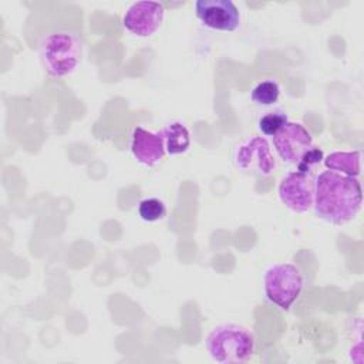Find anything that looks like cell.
Listing matches in <instances>:
<instances>
[{"label":"cell","instance_id":"cell-1","mask_svg":"<svg viewBox=\"0 0 364 364\" xmlns=\"http://www.w3.org/2000/svg\"><path fill=\"white\" fill-rule=\"evenodd\" d=\"M363 205V191L357 178L334 171H323L314 178L313 208L317 218L331 225L353 220Z\"/></svg>","mask_w":364,"mask_h":364},{"label":"cell","instance_id":"cell-2","mask_svg":"<svg viewBox=\"0 0 364 364\" xmlns=\"http://www.w3.org/2000/svg\"><path fill=\"white\" fill-rule=\"evenodd\" d=\"M205 347L216 363L240 364L255 353L253 333L240 324L225 323L213 327L205 340Z\"/></svg>","mask_w":364,"mask_h":364},{"label":"cell","instance_id":"cell-3","mask_svg":"<svg viewBox=\"0 0 364 364\" xmlns=\"http://www.w3.org/2000/svg\"><path fill=\"white\" fill-rule=\"evenodd\" d=\"M38 51L44 70L51 77H65L81 61L82 41L75 31L57 30L43 37Z\"/></svg>","mask_w":364,"mask_h":364},{"label":"cell","instance_id":"cell-4","mask_svg":"<svg viewBox=\"0 0 364 364\" xmlns=\"http://www.w3.org/2000/svg\"><path fill=\"white\" fill-rule=\"evenodd\" d=\"M263 287L270 303L289 310L303 290V276L293 263H274L264 272Z\"/></svg>","mask_w":364,"mask_h":364},{"label":"cell","instance_id":"cell-5","mask_svg":"<svg viewBox=\"0 0 364 364\" xmlns=\"http://www.w3.org/2000/svg\"><path fill=\"white\" fill-rule=\"evenodd\" d=\"M233 162L239 171L259 176L270 175L276 166L270 145L263 136H252L239 144L233 154Z\"/></svg>","mask_w":364,"mask_h":364},{"label":"cell","instance_id":"cell-6","mask_svg":"<svg viewBox=\"0 0 364 364\" xmlns=\"http://www.w3.org/2000/svg\"><path fill=\"white\" fill-rule=\"evenodd\" d=\"M282 203L296 213H304L313 208L314 178L306 171H293L283 176L279 185Z\"/></svg>","mask_w":364,"mask_h":364},{"label":"cell","instance_id":"cell-7","mask_svg":"<svg viewBox=\"0 0 364 364\" xmlns=\"http://www.w3.org/2000/svg\"><path fill=\"white\" fill-rule=\"evenodd\" d=\"M276 152L286 164L299 165L306 154L313 148L310 132L299 122L287 121L273 136Z\"/></svg>","mask_w":364,"mask_h":364},{"label":"cell","instance_id":"cell-8","mask_svg":"<svg viewBox=\"0 0 364 364\" xmlns=\"http://www.w3.org/2000/svg\"><path fill=\"white\" fill-rule=\"evenodd\" d=\"M164 16L165 9L159 1H135L127 9L122 24L138 37H149L161 27Z\"/></svg>","mask_w":364,"mask_h":364},{"label":"cell","instance_id":"cell-9","mask_svg":"<svg viewBox=\"0 0 364 364\" xmlns=\"http://www.w3.org/2000/svg\"><path fill=\"white\" fill-rule=\"evenodd\" d=\"M198 18L205 27L219 31H235L240 24V11L232 0H198Z\"/></svg>","mask_w":364,"mask_h":364},{"label":"cell","instance_id":"cell-10","mask_svg":"<svg viewBox=\"0 0 364 364\" xmlns=\"http://www.w3.org/2000/svg\"><path fill=\"white\" fill-rule=\"evenodd\" d=\"M129 146L135 159L145 166L156 165L165 154L164 142L159 134L146 131L142 127L134 128Z\"/></svg>","mask_w":364,"mask_h":364},{"label":"cell","instance_id":"cell-11","mask_svg":"<svg viewBox=\"0 0 364 364\" xmlns=\"http://www.w3.org/2000/svg\"><path fill=\"white\" fill-rule=\"evenodd\" d=\"M158 134L162 138L165 152L169 155H181L186 152L191 145L189 131L179 121L168 124Z\"/></svg>","mask_w":364,"mask_h":364},{"label":"cell","instance_id":"cell-12","mask_svg":"<svg viewBox=\"0 0 364 364\" xmlns=\"http://www.w3.org/2000/svg\"><path fill=\"white\" fill-rule=\"evenodd\" d=\"M324 165L328 171L357 178L361 173V152L360 151H336L324 158Z\"/></svg>","mask_w":364,"mask_h":364},{"label":"cell","instance_id":"cell-13","mask_svg":"<svg viewBox=\"0 0 364 364\" xmlns=\"http://www.w3.org/2000/svg\"><path fill=\"white\" fill-rule=\"evenodd\" d=\"M280 95V87L273 80L259 82L250 92V98L257 105H273Z\"/></svg>","mask_w":364,"mask_h":364},{"label":"cell","instance_id":"cell-14","mask_svg":"<svg viewBox=\"0 0 364 364\" xmlns=\"http://www.w3.org/2000/svg\"><path fill=\"white\" fill-rule=\"evenodd\" d=\"M138 215L144 222H158L166 216L165 203L158 198H146L138 205Z\"/></svg>","mask_w":364,"mask_h":364},{"label":"cell","instance_id":"cell-15","mask_svg":"<svg viewBox=\"0 0 364 364\" xmlns=\"http://www.w3.org/2000/svg\"><path fill=\"white\" fill-rule=\"evenodd\" d=\"M287 121H289L287 115L282 111L267 112V114H264L263 117L259 118L257 128L263 135L273 136Z\"/></svg>","mask_w":364,"mask_h":364}]
</instances>
